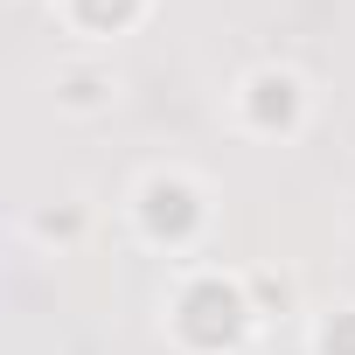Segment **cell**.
<instances>
[{
    "mask_svg": "<svg viewBox=\"0 0 355 355\" xmlns=\"http://www.w3.org/2000/svg\"><path fill=\"white\" fill-rule=\"evenodd\" d=\"M146 202H153V223H174V230L189 223V189H153Z\"/></svg>",
    "mask_w": 355,
    "mask_h": 355,
    "instance_id": "cell-2",
    "label": "cell"
},
{
    "mask_svg": "<svg viewBox=\"0 0 355 355\" xmlns=\"http://www.w3.org/2000/svg\"><path fill=\"white\" fill-rule=\"evenodd\" d=\"M189 313H196L189 327H196L202 341H216V334H237V300H230L223 286H202V293L189 300Z\"/></svg>",
    "mask_w": 355,
    "mask_h": 355,
    "instance_id": "cell-1",
    "label": "cell"
},
{
    "mask_svg": "<svg viewBox=\"0 0 355 355\" xmlns=\"http://www.w3.org/2000/svg\"><path fill=\"white\" fill-rule=\"evenodd\" d=\"M91 15H125V0H91Z\"/></svg>",
    "mask_w": 355,
    "mask_h": 355,
    "instance_id": "cell-4",
    "label": "cell"
},
{
    "mask_svg": "<svg viewBox=\"0 0 355 355\" xmlns=\"http://www.w3.org/2000/svg\"><path fill=\"white\" fill-rule=\"evenodd\" d=\"M327 355H355V320L348 327H327Z\"/></svg>",
    "mask_w": 355,
    "mask_h": 355,
    "instance_id": "cell-3",
    "label": "cell"
}]
</instances>
